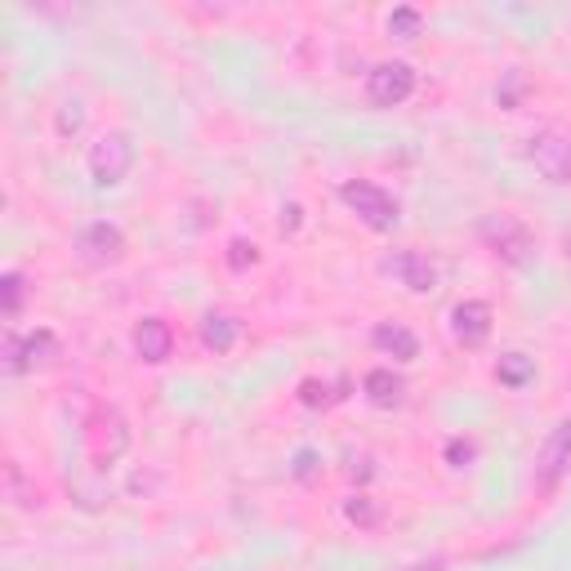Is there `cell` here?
<instances>
[{"label": "cell", "instance_id": "1", "mask_svg": "<svg viewBox=\"0 0 571 571\" xmlns=\"http://www.w3.org/2000/svg\"><path fill=\"white\" fill-rule=\"evenodd\" d=\"M340 202H344L366 228H375V232L398 228V202L385 193V187H375V183H366V179L344 183V187H340Z\"/></svg>", "mask_w": 571, "mask_h": 571}, {"label": "cell", "instance_id": "2", "mask_svg": "<svg viewBox=\"0 0 571 571\" xmlns=\"http://www.w3.org/2000/svg\"><path fill=\"white\" fill-rule=\"evenodd\" d=\"M134 166V143L130 134H104L89 148V179L99 187H117Z\"/></svg>", "mask_w": 571, "mask_h": 571}, {"label": "cell", "instance_id": "3", "mask_svg": "<svg viewBox=\"0 0 571 571\" xmlns=\"http://www.w3.org/2000/svg\"><path fill=\"white\" fill-rule=\"evenodd\" d=\"M415 94V72L406 63H379L366 76V99L375 108H398Z\"/></svg>", "mask_w": 571, "mask_h": 571}, {"label": "cell", "instance_id": "4", "mask_svg": "<svg viewBox=\"0 0 571 571\" xmlns=\"http://www.w3.org/2000/svg\"><path fill=\"white\" fill-rule=\"evenodd\" d=\"M483 242L509 264H527V255H532V232L522 228L513 215H487L483 219Z\"/></svg>", "mask_w": 571, "mask_h": 571}, {"label": "cell", "instance_id": "5", "mask_svg": "<svg viewBox=\"0 0 571 571\" xmlns=\"http://www.w3.org/2000/svg\"><path fill=\"white\" fill-rule=\"evenodd\" d=\"M76 251H81V259H85V264H94V268H108V264H117V259L125 255V232H121L117 223H108V219H99V223H85V228H81V236H76Z\"/></svg>", "mask_w": 571, "mask_h": 571}, {"label": "cell", "instance_id": "6", "mask_svg": "<svg viewBox=\"0 0 571 571\" xmlns=\"http://www.w3.org/2000/svg\"><path fill=\"white\" fill-rule=\"evenodd\" d=\"M567 469H571V420H562L554 434L545 438L540 460H536V487H540V491H554Z\"/></svg>", "mask_w": 571, "mask_h": 571}, {"label": "cell", "instance_id": "7", "mask_svg": "<svg viewBox=\"0 0 571 571\" xmlns=\"http://www.w3.org/2000/svg\"><path fill=\"white\" fill-rule=\"evenodd\" d=\"M527 157L549 183H571V143L562 134H536Z\"/></svg>", "mask_w": 571, "mask_h": 571}, {"label": "cell", "instance_id": "8", "mask_svg": "<svg viewBox=\"0 0 571 571\" xmlns=\"http://www.w3.org/2000/svg\"><path fill=\"white\" fill-rule=\"evenodd\" d=\"M451 330H455V340H460L464 349L487 344V336H491V304H483V300L455 304V308H451Z\"/></svg>", "mask_w": 571, "mask_h": 571}, {"label": "cell", "instance_id": "9", "mask_svg": "<svg viewBox=\"0 0 571 571\" xmlns=\"http://www.w3.org/2000/svg\"><path fill=\"white\" fill-rule=\"evenodd\" d=\"M385 272H393L406 291H415V295H428L438 286V268L428 264L420 251H398V255H389L385 259Z\"/></svg>", "mask_w": 571, "mask_h": 571}, {"label": "cell", "instance_id": "10", "mask_svg": "<svg viewBox=\"0 0 571 571\" xmlns=\"http://www.w3.org/2000/svg\"><path fill=\"white\" fill-rule=\"evenodd\" d=\"M54 353H59L54 330H32L27 340H10V349H5V357H10V370H14V375H23V370H32V366H45Z\"/></svg>", "mask_w": 571, "mask_h": 571}, {"label": "cell", "instance_id": "11", "mask_svg": "<svg viewBox=\"0 0 571 571\" xmlns=\"http://www.w3.org/2000/svg\"><path fill=\"white\" fill-rule=\"evenodd\" d=\"M170 349H174V330L161 321V317H143L138 326H134V353L143 357V362H166L170 357Z\"/></svg>", "mask_w": 571, "mask_h": 571}, {"label": "cell", "instance_id": "12", "mask_svg": "<svg viewBox=\"0 0 571 571\" xmlns=\"http://www.w3.org/2000/svg\"><path fill=\"white\" fill-rule=\"evenodd\" d=\"M375 349L379 353H389V357H398V362H415L420 357V340H415V330H406V326H398V321H385V326H375Z\"/></svg>", "mask_w": 571, "mask_h": 571}, {"label": "cell", "instance_id": "13", "mask_svg": "<svg viewBox=\"0 0 571 571\" xmlns=\"http://www.w3.org/2000/svg\"><path fill=\"white\" fill-rule=\"evenodd\" d=\"M362 389H366V398L375 402V406H398L402 402V393H406V385H402V375H393L389 366H375V370H366V379H362Z\"/></svg>", "mask_w": 571, "mask_h": 571}, {"label": "cell", "instance_id": "14", "mask_svg": "<svg viewBox=\"0 0 571 571\" xmlns=\"http://www.w3.org/2000/svg\"><path fill=\"white\" fill-rule=\"evenodd\" d=\"M202 340H206V349L228 353V349L236 344V321H232V317H223V313H210V317L202 321Z\"/></svg>", "mask_w": 571, "mask_h": 571}, {"label": "cell", "instance_id": "15", "mask_svg": "<svg viewBox=\"0 0 571 571\" xmlns=\"http://www.w3.org/2000/svg\"><path fill=\"white\" fill-rule=\"evenodd\" d=\"M496 375H500V385L522 389V385H527V379L536 375V362H532L527 353H505V357H500V366H496Z\"/></svg>", "mask_w": 571, "mask_h": 571}, {"label": "cell", "instance_id": "16", "mask_svg": "<svg viewBox=\"0 0 571 571\" xmlns=\"http://www.w3.org/2000/svg\"><path fill=\"white\" fill-rule=\"evenodd\" d=\"M0 295H5V317L14 321L19 308H23V277H19V272H5V277H0Z\"/></svg>", "mask_w": 571, "mask_h": 571}, {"label": "cell", "instance_id": "17", "mask_svg": "<svg viewBox=\"0 0 571 571\" xmlns=\"http://www.w3.org/2000/svg\"><path fill=\"white\" fill-rule=\"evenodd\" d=\"M344 513H349V522H357V527H375V522H379V509H375L366 496H353V500L344 505Z\"/></svg>", "mask_w": 571, "mask_h": 571}, {"label": "cell", "instance_id": "18", "mask_svg": "<svg viewBox=\"0 0 571 571\" xmlns=\"http://www.w3.org/2000/svg\"><path fill=\"white\" fill-rule=\"evenodd\" d=\"M389 32H393V36H402V40L420 36V14H415V10H406V5H402V10H393V14H389Z\"/></svg>", "mask_w": 571, "mask_h": 571}, {"label": "cell", "instance_id": "19", "mask_svg": "<svg viewBox=\"0 0 571 571\" xmlns=\"http://www.w3.org/2000/svg\"><path fill=\"white\" fill-rule=\"evenodd\" d=\"M251 264H259V251H255V242H242V236H236V242L228 246V268H251Z\"/></svg>", "mask_w": 571, "mask_h": 571}, {"label": "cell", "instance_id": "20", "mask_svg": "<svg viewBox=\"0 0 571 571\" xmlns=\"http://www.w3.org/2000/svg\"><path fill=\"white\" fill-rule=\"evenodd\" d=\"M59 130H63V134H76V130H81V104H63V112H59Z\"/></svg>", "mask_w": 571, "mask_h": 571}, {"label": "cell", "instance_id": "21", "mask_svg": "<svg viewBox=\"0 0 571 571\" xmlns=\"http://www.w3.org/2000/svg\"><path fill=\"white\" fill-rule=\"evenodd\" d=\"M447 460H451V464H455V469H464V464H469V460H473V447H469V442H460V438H455V442H451V447H447Z\"/></svg>", "mask_w": 571, "mask_h": 571}, {"label": "cell", "instance_id": "22", "mask_svg": "<svg viewBox=\"0 0 571 571\" xmlns=\"http://www.w3.org/2000/svg\"><path fill=\"white\" fill-rule=\"evenodd\" d=\"M313 473H317V455H313V451H300V455H295V478H313Z\"/></svg>", "mask_w": 571, "mask_h": 571}, {"label": "cell", "instance_id": "23", "mask_svg": "<svg viewBox=\"0 0 571 571\" xmlns=\"http://www.w3.org/2000/svg\"><path fill=\"white\" fill-rule=\"evenodd\" d=\"M406 571H442V562H415V567H406Z\"/></svg>", "mask_w": 571, "mask_h": 571}]
</instances>
